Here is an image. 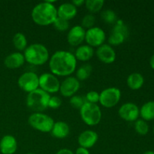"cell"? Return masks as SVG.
Instances as JSON below:
<instances>
[{
  "instance_id": "cell-5",
  "label": "cell",
  "mask_w": 154,
  "mask_h": 154,
  "mask_svg": "<svg viewBox=\"0 0 154 154\" xmlns=\"http://www.w3.org/2000/svg\"><path fill=\"white\" fill-rule=\"evenodd\" d=\"M81 120L90 126H96L102 120V111L97 104L87 102L80 109Z\"/></svg>"
},
{
  "instance_id": "cell-38",
  "label": "cell",
  "mask_w": 154,
  "mask_h": 154,
  "mask_svg": "<svg viewBox=\"0 0 154 154\" xmlns=\"http://www.w3.org/2000/svg\"><path fill=\"white\" fill-rule=\"evenodd\" d=\"M143 154H154V152L152 151V150H147V151L144 152Z\"/></svg>"
},
{
  "instance_id": "cell-25",
  "label": "cell",
  "mask_w": 154,
  "mask_h": 154,
  "mask_svg": "<svg viewBox=\"0 0 154 154\" xmlns=\"http://www.w3.org/2000/svg\"><path fill=\"white\" fill-rule=\"evenodd\" d=\"M93 71L92 66L90 64H84L78 68L76 72V78L78 81H85L91 75Z\"/></svg>"
},
{
  "instance_id": "cell-35",
  "label": "cell",
  "mask_w": 154,
  "mask_h": 154,
  "mask_svg": "<svg viewBox=\"0 0 154 154\" xmlns=\"http://www.w3.org/2000/svg\"><path fill=\"white\" fill-rule=\"evenodd\" d=\"M56 154H75V153L68 148H63L58 150Z\"/></svg>"
},
{
  "instance_id": "cell-4",
  "label": "cell",
  "mask_w": 154,
  "mask_h": 154,
  "mask_svg": "<svg viewBox=\"0 0 154 154\" xmlns=\"http://www.w3.org/2000/svg\"><path fill=\"white\" fill-rule=\"evenodd\" d=\"M51 96L40 88L28 93L26 105L34 113H42L48 108V102Z\"/></svg>"
},
{
  "instance_id": "cell-9",
  "label": "cell",
  "mask_w": 154,
  "mask_h": 154,
  "mask_svg": "<svg viewBox=\"0 0 154 154\" xmlns=\"http://www.w3.org/2000/svg\"><path fill=\"white\" fill-rule=\"evenodd\" d=\"M60 82L52 73H43L39 76V88L48 93H56L60 91Z\"/></svg>"
},
{
  "instance_id": "cell-21",
  "label": "cell",
  "mask_w": 154,
  "mask_h": 154,
  "mask_svg": "<svg viewBox=\"0 0 154 154\" xmlns=\"http://www.w3.org/2000/svg\"><path fill=\"white\" fill-rule=\"evenodd\" d=\"M144 82V77L142 75L138 72H134L128 76L126 83L127 85L131 90H138L143 86Z\"/></svg>"
},
{
  "instance_id": "cell-40",
  "label": "cell",
  "mask_w": 154,
  "mask_h": 154,
  "mask_svg": "<svg viewBox=\"0 0 154 154\" xmlns=\"http://www.w3.org/2000/svg\"><path fill=\"white\" fill-rule=\"evenodd\" d=\"M153 133H154V126H153Z\"/></svg>"
},
{
  "instance_id": "cell-7",
  "label": "cell",
  "mask_w": 154,
  "mask_h": 154,
  "mask_svg": "<svg viewBox=\"0 0 154 154\" xmlns=\"http://www.w3.org/2000/svg\"><path fill=\"white\" fill-rule=\"evenodd\" d=\"M121 99V91L117 87H108L99 93V103L106 108L116 106Z\"/></svg>"
},
{
  "instance_id": "cell-10",
  "label": "cell",
  "mask_w": 154,
  "mask_h": 154,
  "mask_svg": "<svg viewBox=\"0 0 154 154\" xmlns=\"http://www.w3.org/2000/svg\"><path fill=\"white\" fill-rule=\"evenodd\" d=\"M106 40V34L102 28L93 26L86 31L85 41L89 46L92 48H99L104 45Z\"/></svg>"
},
{
  "instance_id": "cell-33",
  "label": "cell",
  "mask_w": 154,
  "mask_h": 154,
  "mask_svg": "<svg viewBox=\"0 0 154 154\" xmlns=\"http://www.w3.org/2000/svg\"><path fill=\"white\" fill-rule=\"evenodd\" d=\"M62 105V100L58 96H51L48 102V108H51L52 109H57L60 108Z\"/></svg>"
},
{
  "instance_id": "cell-30",
  "label": "cell",
  "mask_w": 154,
  "mask_h": 154,
  "mask_svg": "<svg viewBox=\"0 0 154 154\" xmlns=\"http://www.w3.org/2000/svg\"><path fill=\"white\" fill-rule=\"evenodd\" d=\"M70 105L73 107L74 108H76V109H81V107L84 105V104L86 102L85 98L82 97L81 96L79 95H75V96H72L70 98Z\"/></svg>"
},
{
  "instance_id": "cell-36",
  "label": "cell",
  "mask_w": 154,
  "mask_h": 154,
  "mask_svg": "<svg viewBox=\"0 0 154 154\" xmlns=\"http://www.w3.org/2000/svg\"><path fill=\"white\" fill-rule=\"evenodd\" d=\"M85 1L84 0H75V1H72V3L75 6L76 8L81 7L82 5L84 4Z\"/></svg>"
},
{
  "instance_id": "cell-37",
  "label": "cell",
  "mask_w": 154,
  "mask_h": 154,
  "mask_svg": "<svg viewBox=\"0 0 154 154\" xmlns=\"http://www.w3.org/2000/svg\"><path fill=\"white\" fill-rule=\"evenodd\" d=\"M150 66H151L152 69H154V54H153V56H152L151 58H150Z\"/></svg>"
},
{
  "instance_id": "cell-32",
  "label": "cell",
  "mask_w": 154,
  "mask_h": 154,
  "mask_svg": "<svg viewBox=\"0 0 154 154\" xmlns=\"http://www.w3.org/2000/svg\"><path fill=\"white\" fill-rule=\"evenodd\" d=\"M85 100L87 102L97 104L99 102V93L96 91H90L86 94Z\"/></svg>"
},
{
  "instance_id": "cell-39",
  "label": "cell",
  "mask_w": 154,
  "mask_h": 154,
  "mask_svg": "<svg viewBox=\"0 0 154 154\" xmlns=\"http://www.w3.org/2000/svg\"><path fill=\"white\" fill-rule=\"evenodd\" d=\"M26 154H35V153H26Z\"/></svg>"
},
{
  "instance_id": "cell-12",
  "label": "cell",
  "mask_w": 154,
  "mask_h": 154,
  "mask_svg": "<svg viewBox=\"0 0 154 154\" xmlns=\"http://www.w3.org/2000/svg\"><path fill=\"white\" fill-rule=\"evenodd\" d=\"M80 81L76 78L69 76L60 83V92L64 97H72L80 89Z\"/></svg>"
},
{
  "instance_id": "cell-22",
  "label": "cell",
  "mask_w": 154,
  "mask_h": 154,
  "mask_svg": "<svg viewBox=\"0 0 154 154\" xmlns=\"http://www.w3.org/2000/svg\"><path fill=\"white\" fill-rule=\"evenodd\" d=\"M140 110V116L142 117V120L145 121H150L154 119V102H147L142 105Z\"/></svg>"
},
{
  "instance_id": "cell-13",
  "label": "cell",
  "mask_w": 154,
  "mask_h": 154,
  "mask_svg": "<svg viewBox=\"0 0 154 154\" xmlns=\"http://www.w3.org/2000/svg\"><path fill=\"white\" fill-rule=\"evenodd\" d=\"M96 54L99 61L105 64H111L116 60V52L111 45L108 44H104L100 47L97 48Z\"/></svg>"
},
{
  "instance_id": "cell-18",
  "label": "cell",
  "mask_w": 154,
  "mask_h": 154,
  "mask_svg": "<svg viewBox=\"0 0 154 154\" xmlns=\"http://www.w3.org/2000/svg\"><path fill=\"white\" fill-rule=\"evenodd\" d=\"M25 62L23 54L20 52H14L5 57L4 64L8 69H16L20 68Z\"/></svg>"
},
{
  "instance_id": "cell-16",
  "label": "cell",
  "mask_w": 154,
  "mask_h": 154,
  "mask_svg": "<svg viewBox=\"0 0 154 154\" xmlns=\"http://www.w3.org/2000/svg\"><path fill=\"white\" fill-rule=\"evenodd\" d=\"M17 150V141L11 135H6L0 141V152L2 154H14Z\"/></svg>"
},
{
  "instance_id": "cell-27",
  "label": "cell",
  "mask_w": 154,
  "mask_h": 154,
  "mask_svg": "<svg viewBox=\"0 0 154 154\" xmlns=\"http://www.w3.org/2000/svg\"><path fill=\"white\" fill-rule=\"evenodd\" d=\"M101 18L104 20V22L108 24L115 23L117 22V17L115 12L111 9L105 10L101 13Z\"/></svg>"
},
{
  "instance_id": "cell-6",
  "label": "cell",
  "mask_w": 154,
  "mask_h": 154,
  "mask_svg": "<svg viewBox=\"0 0 154 154\" xmlns=\"http://www.w3.org/2000/svg\"><path fill=\"white\" fill-rule=\"evenodd\" d=\"M28 123L32 128L41 132H51L54 124V120L43 113H33L29 116Z\"/></svg>"
},
{
  "instance_id": "cell-23",
  "label": "cell",
  "mask_w": 154,
  "mask_h": 154,
  "mask_svg": "<svg viewBox=\"0 0 154 154\" xmlns=\"http://www.w3.org/2000/svg\"><path fill=\"white\" fill-rule=\"evenodd\" d=\"M13 44L17 50L24 51L27 48V39L25 35L22 32H17L13 37Z\"/></svg>"
},
{
  "instance_id": "cell-24",
  "label": "cell",
  "mask_w": 154,
  "mask_h": 154,
  "mask_svg": "<svg viewBox=\"0 0 154 154\" xmlns=\"http://www.w3.org/2000/svg\"><path fill=\"white\" fill-rule=\"evenodd\" d=\"M87 10L92 14L99 12L103 8L105 1L104 0H87L84 2Z\"/></svg>"
},
{
  "instance_id": "cell-17",
  "label": "cell",
  "mask_w": 154,
  "mask_h": 154,
  "mask_svg": "<svg viewBox=\"0 0 154 154\" xmlns=\"http://www.w3.org/2000/svg\"><path fill=\"white\" fill-rule=\"evenodd\" d=\"M78 14V9L72 2H65L57 8V16L69 21L73 19Z\"/></svg>"
},
{
  "instance_id": "cell-11",
  "label": "cell",
  "mask_w": 154,
  "mask_h": 154,
  "mask_svg": "<svg viewBox=\"0 0 154 154\" xmlns=\"http://www.w3.org/2000/svg\"><path fill=\"white\" fill-rule=\"evenodd\" d=\"M118 114L120 118L125 121H136L140 116V110L135 104L132 102H126L120 107Z\"/></svg>"
},
{
  "instance_id": "cell-29",
  "label": "cell",
  "mask_w": 154,
  "mask_h": 154,
  "mask_svg": "<svg viewBox=\"0 0 154 154\" xmlns=\"http://www.w3.org/2000/svg\"><path fill=\"white\" fill-rule=\"evenodd\" d=\"M54 26L57 30L60 32H65L69 29V22L66 20L57 17V19L54 22Z\"/></svg>"
},
{
  "instance_id": "cell-20",
  "label": "cell",
  "mask_w": 154,
  "mask_h": 154,
  "mask_svg": "<svg viewBox=\"0 0 154 154\" xmlns=\"http://www.w3.org/2000/svg\"><path fill=\"white\" fill-rule=\"evenodd\" d=\"M93 54H94L93 48L89 46L88 45H84L77 48L74 55L77 60L87 62L93 57Z\"/></svg>"
},
{
  "instance_id": "cell-26",
  "label": "cell",
  "mask_w": 154,
  "mask_h": 154,
  "mask_svg": "<svg viewBox=\"0 0 154 154\" xmlns=\"http://www.w3.org/2000/svg\"><path fill=\"white\" fill-rule=\"evenodd\" d=\"M126 38L123 35V34L120 32H117L112 31L111 34L110 35L109 38H108V43L109 45H114V46H117V45H120L121 44H123L124 42V41L126 40Z\"/></svg>"
},
{
  "instance_id": "cell-15",
  "label": "cell",
  "mask_w": 154,
  "mask_h": 154,
  "mask_svg": "<svg viewBox=\"0 0 154 154\" xmlns=\"http://www.w3.org/2000/svg\"><path fill=\"white\" fill-rule=\"evenodd\" d=\"M98 139L99 135L95 131L87 129L80 134L78 138V142L80 147L90 149L96 144Z\"/></svg>"
},
{
  "instance_id": "cell-8",
  "label": "cell",
  "mask_w": 154,
  "mask_h": 154,
  "mask_svg": "<svg viewBox=\"0 0 154 154\" xmlns=\"http://www.w3.org/2000/svg\"><path fill=\"white\" fill-rule=\"evenodd\" d=\"M17 84L21 90L29 93L39 88V76L32 72H24L18 78Z\"/></svg>"
},
{
  "instance_id": "cell-3",
  "label": "cell",
  "mask_w": 154,
  "mask_h": 154,
  "mask_svg": "<svg viewBox=\"0 0 154 154\" xmlns=\"http://www.w3.org/2000/svg\"><path fill=\"white\" fill-rule=\"evenodd\" d=\"M25 61L32 66H42L49 61V51L45 45L39 43L27 46L23 53Z\"/></svg>"
},
{
  "instance_id": "cell-14",
  "label": "cell",
  "mask_w": 154,
  "mask_h": 154,
  "mask_svg": "<svg viewBox=\"0 0 154 154\" xmlns=\"http://www.w3.org/2000/svg\"><path fill=\"white\" fill-rule=\"evenodd\" d=\"M86 30L81 26H75L72 27L67 35V41L73 47L79 46L85 40Z\"/></svg>"
},
{
  "instance_id": "cell-28",
  "label": "cell",
  "mask_w": 154,
  "mask_h": 154,
  "mask_svg": "<svg viewBox=\"0 0 154 154\" xmlns=\"http://www.w3.org/2000/svg\"><path fill=\"white\" fill-rule=\"evenodd\" d=\"M135 129L139 135H145L149 132V126L145 120H137L135 123Z\"/></svg>"
},
{
  "instance_id": "cell-1",
  "label": "cell",
  "mask_w": 154,
  "mask_h": 154,
  "mask_svg": "<svg viewBox=\"0 0 154 154\" xmlns=\"http://www.w3.org/2000/svg\"><path fill=\"white\" fill-rule=\"evenodd\" d=\"M77 60L69 51H56L49 60V68L53 75L59 77H69L75 72Z\"/></svg>"
},
{
  "instance_id": "cell-34",
  "label": "cell",
  "mask_w": 154,
  "mask_h": 154,
  "mask_svg": "<svg viewBox=\"0 0 154 154\" xmlns=\"http://www.w3.org/2000/svg\"><path fill=\"white\" fill-rule=\"evenodd\" d=\"M75 154H90V153L88 149L79 147L78 148H77L76 150H75Z\"/></svg>"
},
{
  "instance_id": "cell-31",
  "label": "cell",
  "mask_w": 154,
  "mask_h": 154,
  "mask_svg": "<svg viewBox=\"0 0 154 154\" xmlns=\"http://www.w3.org/2000/svg\"><path fill=\"white\" fill-rule=\"evenodd\" d=\"M95 23H96V17L92 14H88L83 17L81 20V26L84 29L87 28L89 29L94 26Z\"/></svg>"
},
{
  "instance_id": "cell-19",
  "label": "cell",
  "mask_w": 154,
  "mask_h": 154,
  "mask_svg": "<svg viewBox=\"0 0 154 154\" xmlns=\"http://www.w3.org/2000/svg\"><path fill=\"white\" fill-rule=\"evenodd\" d=\"M51 133L54 138H58V139H63V138H66L70 133V127L66 122H55L51 131Z\"/></svg>"
},
{
  "instance_id": "cell-2",
  "label": "cell",
  "mask_w": 154,
  "mask_h": 154,
  "mask_svg": "<svg viewBox=\"0 0 154 154\" xmlns=\"http://www.w3.org/2000/svg\"><path fill=\"white\" fill-rule=\"evenodd\" d=\"M54 2L45 1L36 5L32 10L31 17L33 22L38 26H46L54 23L57 18V8Z\"/></svg>"
}]
</instances>
